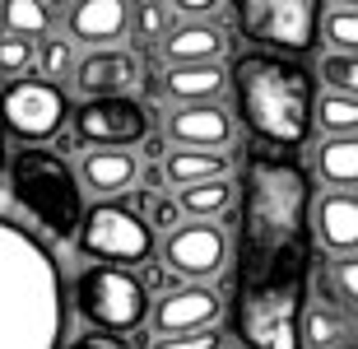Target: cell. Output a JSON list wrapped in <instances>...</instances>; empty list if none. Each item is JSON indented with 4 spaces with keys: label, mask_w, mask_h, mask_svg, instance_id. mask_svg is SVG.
I'll return each instance as SVG.
<instances>
[{
    "label": "cell",
    "mask_w": 358,
    "mask_h": 349,
    "mask_svg": "<svg viewBox=\"0 0 358 349\" xmlns=\"http://www.w3.org/2000/svg\"><path fill=\"white\" fill-rule=\"evenodd\" d=\"M312 177L284 154H252L242 173L238 340L247 349H303L312 280Z\"/></svg>",
    "instance_id": "obj_1"
},
{
    "label": "cell",
    "mask_w": 358,
    "mask_h": 349,
    "mask_svg": "<svg viewBox=\"0 0 358 349\" xmlns=\"http://www.w3.org/2000/svg\"><path fill=\"white\" fill-rule=\"evenodd\" d=\"M70 326L66 275L38 229L0 215V349H61Z\"/></svg>",
    "instance_id": "obj_2"
},
{
    "label": "cell",
    "mask_w": 358,
    "mask_h": 349,
    "mask_svg": "<svg viewBox=\"0 0 358 349\" xmlns=\"http://www.w3.org/2000/svg\"><path fill=\"white\" fill-rule=\"evenodd\" d=\"M233 103L242 126L270 149H303L312 135L317 84L303 61L247 52L233 61Z\"/></svg>",
    "instance_id": "obj_3"
},
{
    "label": "cell",
    "mask_w": 358,
    "mask_h": 349,
    "mask_svg": "<svg viewBox=\"0 0 358 349\" xmlns=\"http://www.w3.org/2000/svg\"><path fill=\"white\" fill-rule=\"evenodd\" d=\"M10 196L42 238H75L84 224V182L52 149H14L10 154Z\"/></svg>",
    "instance_id": "obj_4"
},
{
    "label": "cell",
    "mask_w": 358,
    "mask_h": 349,
    "mask_svg": "<svg viewBox=\"0 0 358 349\" xmlns=\"http://www.w3.org/2000/svg\"><path fill=\"white\" fill-rule=\"evenodd\" d=\"M75 308L84 312L89 331H140L149 317V284L121 266H84L75 280Z\"/></svg>",
    "instance_id": "obj_5"
},
{
    "label": "cell",
    "mask_w": 358,
    "mask_h": 349,
    "mask_svg": "<svg viewBox=\"0 0 358 349\" xmlns=\"http://www.w3.org/2000/svg\"><path fill=\"white\" fill-rule=\"evenodd\" d=\"M75 247L89 261H98V266L131 270V266H145L149 256H154V229H149V219L140 210L103 201V205H93V210H84Z\"/></svg>",
    "instance_id": "obj_6"
},
{
    "label": "cell",
    "mask_w": 358,
    "mask_h": 349,
    "mask_svg": "<svg viewBox=\"0 0 358 349\" xmlns=\"http://www.w3.org/2000/svg\"><path fill=\"white\" fill-rule=\"evenodd\" d=\"M321 14H326V5H317V0H247L238 19L261 47H270V56L293 61L317 47Z\"/></svg>",
    "instance_id": "obj_7"
},
{
    "label": "cell",
    "mask_w": 358,
    "mask_h": 349,
    "mask_svg": "<svg viewBox=\"0 0 358 349\" xmlns=\"http://www.w3.org/2000/svg\"><path fill=\"white\" fill-rule=\"evenodd\" d=\"M70 98L61 84H47V80H14L5 94H0V131L19 135L28 145L38 140H52L70 117Z\"/></svg>",
    "instance_id": "obj_8"
},
{
    "label": "cell",
    "mask_w": 358,
    "mask_h": 349,
    "mask_svg": "<svg viewBox=\"0 0 358 349\" xmlns=\"http://www.w3.org/2000/svg\"><path fill=\"white\" fill-rule=\"evenodd\" d=\"M149 135V108L135 98H98L75 108V140L89 149H131Z\"/></svg>",
    "instance_id": "obj_9"
},
{
    "label": "cell",
    "mask_w": 358,
    "mask_h": 349,
    "mask_svg": "<svg viewBox=\"0 0 358 349\" xmlns=\"http://www.w3.org/2000/svg\"><path fill=\"white\" fill-rule=\"evenodd\" d=\"M163 266L186 284H210L228 266V233L219 224H182L163 242Z\"/></svg>",
    "instance_id": "obj_10"
},
{
    "label": "cell",
    "mask_w": 358,
    "mask_h": 349,
    "mask_svg": "<svg viewBox=\"0 0 358 349\" xmlns=\"http://www.w3.org/2000/svg\"><path fill=\"white\" fill-rule=\"evenodd\" d=\"M224 298L210 284H177L154 308V331L159 336H191V331H219Z\"/></svg>",
    "instance_id": "obj_11"
},
{
    "label": "cell",
    "mask_w": 358,
    "mask_h": 349,
    "mask_svg": "<svg viewBox=\"0 0 358 349\" xmlns=\"http://www.w3.org/2000/svg\"><path fill=\"white\" fill-rule=\"evenodd\" d=\"M312 242L331 261L358 256V191H321L312 201Z\"/></svg>",
    "instance_id": "obj_12"
},
{
    "label": "cell",
    "mask_w": 358,
    "mask_h": 349,
    "mask_svg": "<svg viewBox=\"0 0 358 349\" xmlns=\"http://www.w3.org/2000/svg\"><path fill=\"white\" fill-rule=\"evenodd\" d=\"M233 112L219 103H200V108H173L168 112V140L177 149H205V154H228L233 145Z\"/></svg>",
    "instance_id": "obj_13"
},
{
    "label": "cell",
    "mask_w": 358,
    "mask_h": 349,
    "mask_svg": "<svg viewBox=\"0 0 358 349\" xmlns=\"http://www.w3.org/2000/svg\"><path fill=\"white\" fill-rule=\"evenodd\" d=\"M140 84V61L131 52H89L75 66V89L84 94V103L98 98H131V89Z\"/></svg>",
    "instance_id": "obj_14"
},
{
    "label": "cell",
    "mask_w": 358,
    "mask_h": 349,
    "mask_svg": "<svg viewBox=\"0 0 358 349\" xmlns=\"http://www.w3.org/2000/svg\"><path fill=\"white\" fill-rule=\"evenodd\" d=\"M66 28L70 38L93 47V52H112V42L126 38V28H131V10L121 0H80L66 14Z\"/></svg>",
    "instance_id": "obj_15"
},
{
    "label": "cell",
    "mask_w": 358,
    "mask_h": 349,
    "mask_svg": "<svg viewBox=\"0 0 358 349\" xmlns=\"http://www.w3.org/2000/svg\"><path fill=\"white\" fill-rule=\"evenodd\" d=\"M159 47L168 66H224L228 33L219 24H177Z\"/></svg>",
    "instance_id": "obj_16"
},
{
    "label": "cell",
    "mask_w": 358,
    "mask_h": 349,
    "mask_svg": "<svg viewBox=\"0 0 358 349\" xmlns=\"http://www.w3.org/2000/svg\"><path fill=\"white\" fill-rule=\"evenodd\" d=\"M228 84H233V75L224 66H168V75L159 80V94L173 98L177 108H200V103H219Z\"/></svg>",
    "instance_id": "obj_17"
},
{
    "label": "cell",
    "mask_w": 358,
    "mask_h": 349,
    "mask_svg": "<svg viewBox=\"0 0 358 349\" xmlns=\"http://www.w3.org/2000/svg\"><path fill=\"white\" fill-rule=\"evenodd\" d=\"M312 177L321 191H354L358 187V135H335L312 145Z\"/></svg>",
    "instance_id": "obj_18"
},
{
    "label": "cell",
    "mask_w": 358,
    "mask_h": 349,
    "mask_svg": "<svg viewBox=\"0 0 358 349\" xmlns=\"http://www.w3.org/2000/svg\"><path fill=\"white\" fill-rule=\"evenodd\" d=\"M358 340V317L349 308H340L335 298H321V303H307L303 317V349H340Z\"/></svg>",
    "instance_id": "obj_19"
},
{
    "label": "cell",
    "mask_w": 358,
    "mask_h": 349,
    "mask_svg": "<svg viewBox=\"0 0 358 349\" xmlns=\"http://www.w3.org/2000/svg\"><path fill=\"white\" fill-rule=\"evenodd\" d=\"M135 177H140V163L131 149H89L80 163V182L98 196H121Z\"/></svg>",
    "instance_id": "obj_20"
},
{
    "label": "cell",
    "mask_w": 358,
    "mask_h": 349,
    "mask_svg": "<svg viewBox=\"0 0 358 349\" xmlns=\"http://www.w3.org/2000/svg\"><path fill=\"white\" fill-rule=\"evenodd\" d=\"M233 159L228 154H205V149H173L168 159H163V187H200V182H219L228 177Z\"/></svg>",
    "instance_id": "obj_21"
},
{
    "label": "cell",
    "mask_w": 358,
    "mask_h": 349,
    "mask_svg": "<svg viewBox=\"0 0 358 349\" xmlns=\"http://www.w3.org/2000/svg\"><path fill=\"white\" fill-rule=\"evenodd\" d=\"M233 201H238V191H233V182H228V177L177 191V205H182V215L191 219V224H214L219 215H228V210H233Z\"/></svg>",
    "instance_id": "obj_22"
},
{
    "label": "cell",
    "mask_w": 358,
    "mask_h": 349,
    "mask_svg": "<svg viewBox=\"0 0 358 349\" xmlns=\"http://www.w3.org/2000/svg\"><path fill=\"white\" fill-rule=\"evenodd\" d=\"M0 28L10 33V38H52L56 33V10H47L42 0H5L0 5Z\"/></svg>",
    "instance_id": "obj_23"
},
{
    "label": "cell",
    "mask_w": 358,
    "mask_h": 349,
    "mask_svg": "<svg viewBox=\"0 0 358 349\" xmlns=\"http://www.w3.org/2000/svg\"><path fill=\"white\" fill-rule=\"evenodd\" d=\"M321 42L335 56H358V0H335L321 14Z\"/></svg>",
    "instance_id": "obj_24"
},
{
    "label": "cell",
    "mask_w": 358,
    "mask_h": 349,
    "mask_svg": "<svg viewBox=\"0 0 358 349\" xmlns=\"http://www.w3.org/2000/svg\"><path fill=\"white\" fill-rule=\"evenodd\" d=\"M312 131H321V140H335V135H358V98L317 94V108H312Z\"/></svg>",
    "instance_id": "obj_25"
},
{
    "label": "cell",
    "mask_w": 358,
    "mask_h": 349,
    "mask_svg": "<svg viewBox=\"0 0 358 349\" xmlns=\"http://www.w3.org/2000/svg\"><path fill=\"white\" fill-rule=\"evenodd\" d=\"M317 75H321V84H326V94L358 98V56H335V52H321Z\"/></svg>",
    "instance_id": "obj_26"
},
{
    "label": "cell",
    "mask_w": 358,
    "mask_h": 349,
    "mask_svg": "<svg viewBox=\"0 0 358 349\" xmlns=\"http://www.w3.org/2000/svg\"><path fill=\"white\" fill-rule=\"evenodd\" d=\"M75 52H70V38H61V33H52V38L38 42V70L47 75V84H61L66 75H75Z\"/></svg>",
    "instance_id": "obj_27"
},
{
    "label": "cell",
    "mask_w": 358,
    "mask_h": 349,
    "mask_svg": "<svg viewBox=\"0 0 358 349\" xmlns=\"http://www.w3.org/2000/svg\"><path fill=\"white\" fill-rule=\"evenodd\" d=\"M33 66H38V47H33L28 38H10V33H0V75L24 80Z\"/></svg>",
    "instance_id": "obj_28"
},
{
    "label": "cell",
    "mask_w": 358,
    "mask_h": 349,
    "mask_svg": "<svg viewBox=\"0 0 358 349\" xmlns=\"http://www.w3.org/2000/svg\"><path fill=\"white\" fill-rule=\"evenodd\" d=\"M331 294L340 308H349L358 317V256H345V261H331Z\"/></svg>",
    "instance_id": "obj_29"
},
{
    "label": "cell",
    "mask_w": 358,
    "mask_h": 349,
    "mask_svg": "<svg viewBox=\"0 0 358 349\" xmlns=\"http://www.w3.org/2000/svg\"><path fill=\"white\" fill-rule=\"evenodd\" d=\"M168 33H173V10H168V5H159V0H145V5L135 10V38L163 42Z\"/></svg>",
    "instance_id": "obj_30"
},
{
    "label": "cell",
    "mask_w": 358,
    "mask_h": 349,
    "mask_svg": "<svg viewBox=\"0 0 358 349\" xmlns=\"http://www.w3.org/2000/svg\"><path fill=\"white\" fill-rule=\"evenodd\" d=\"M149 349H224L219 331H191V336H159Z\"/></svg>",
    "instance_id": "obj_31"
},
{
    "label": "cell",
    "mask_w": 358,
    "mask_h": 349,
    "mask_svg": "<svg viewBox=\"0 0 358 349\" xmlns=\"http://www.w3.org/2000/svg\"><path fill=\"white\" fill-rule=\"evenodd\" d=\"M149 229L177 233V229H182V205H177L173 196H154V201H149Z\"/></svg>",
    "instance_id": "obj_32"
},
{
    "label": "cell",
    "mask_w": 358,
    "mask_h": 349,
    "mask_svg": "<svg viewBox=\"0 0 358 349\" xmlns=\"http://www.w3.org/2000/svg\"><path fill=\"white\" fill-rule=\"evenodd\" d=\"M66 349H135V345L121 336H107V331H80Z\"/></svg>",
    "instance_id": "obj_33"
},
{
    "label": "cell",
    "mask_w": 358,
    "mask_h": 349,
    "mask_svg": "<svg viewBox=\"0 0 358 349\" xmlns=\"http://www.w3.org/2000/svg\"><path fill=\"white\" fill-rule=\"evenodd\" d=\"M10 168V149H5V131H0V173Z\"/></svg>",
    "instance_id": "obj_34"
},
{
    "label": "cell",
    "mask_w": 358,
    "mask_h": 349,
    "mask_svg": "<svg viewBox=\"0 0 358 349\" xmlns=\"http://www.w3.org/2000/svg\"><path fill=\"white\" fill-rule=\"evenodd\" d=\"M340 349H358V340H349V345H340Z\"/></svg>",
    "instance_id": "obj_35"
}]
</instances>
